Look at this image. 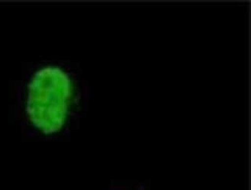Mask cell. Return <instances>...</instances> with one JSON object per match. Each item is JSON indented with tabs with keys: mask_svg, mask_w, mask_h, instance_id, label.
Masks as SVG:
<instances>
[{
	"mask_svg": "<svg viewBox=\"0 0 251 190\" xmlns=\"http://www.w3.org/2000/svg\"><path fill=\"white\" fill-rule=\"evenodd\" d=\"M33 87L29 102L32 120L45 134L57 132L68 109V77L57 68H46L39 72Z\"/></svg>",
	"mask_w": 251,
	"mask_h": 190,
	"instance_id": "cell-1",
	"label": "cell"
}]
</instances>
